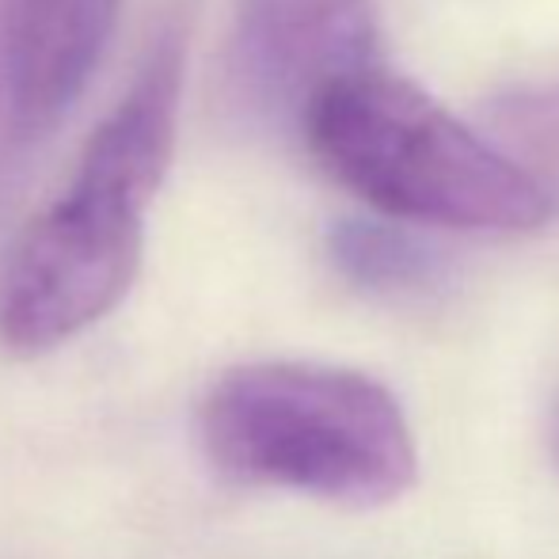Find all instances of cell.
Masks as SVG:
<instances>
[{
    "label": "cell",
    "mask_w": 559,
    "mask_h": 559,
    "mask_svg": "<svg viewBox=\"0 0 559 559\" xmlns=\"http://www.w3.org/2000/svg\"><path fill=\"white\" fill-rule=\"evenodd\" d=\"M297 130L320 168L389 222L537 233L559 214L548 179L381 66L320 88Z\"/></svg>",
    "instance_id": "1"
},
{
    "label": "cell",
    "mask_w": 559,
    "mask_h": 559,
    "mask_svg": "<svg viewBox=\"0 0 559 559\" xmlns=\"http://www.w3.org/2000/svg\"><path fill=\"white\" fill-rule=\"evenodd\" d=\"M206 456L225 479L338 507H381L415 484L419 453L384 384L317 361L225 369L199 407Z\"/></svg>",
    "instance_id": "2"
},
{
    "label": "cell",
    "mask_w": 559,
    "mask_h": 559,
    "mask_svg": "<svg viewBox=\"0 0 559 559\" xmlns=\"http://www.w3.org/2000/svg\"><path fill=\"white\" fill-rule=\"evenodd\" d=\"M168 168L153 141L96 122L69 183L0 251V350L50 354L126 301L145 255L148 202Z\"/></svg>",
    "instance_id": "3"
},
{
    "label": "cell",
    "mask_w": 559,
    "mask_h": 559,
    "mask_svg": "<svg viewBox=\"0 0 559 559\" xmlns=\"http://www.w3.org/2000/svg\"><path fill=\"white\" fill-rule=\"evenodd\" d=\"M381 20L373 0H240L233 66L251 104L301 118L320 88L377 66Z\"/></svg>",
    "instance_id": "4"
},
{
    "label": "cell",
    "mask_w": 559,
    "mask_h": 559,
    "mask_svg": "<svg viewBox=\"0 0 559 559\" xmlns=\"http://www.w3.org/2000/svg\"><path fill=\"white\" fill-rule=\"evenodd\" d=\"M122 0H0V111L12 138L50 133L115 38Z\"/></svg>",
    "instance_id": "5"
},
{
    "label": "cell",
    "mask_w": 559,
    "mask_h": 559,
    "mask_svg": "<svg viewBox=\"0 0 559 559\" xmlns=\"http://www.w3.org/2000/svg\"><path fill=\"white\" fill-rule=\"evenodd\" d=\"M328 251L335 271L369 297L412 301L445 282V259L435 243L407 233L400 222L346 217L328 236Z\"/></svg>",
    "instance_id": "6"
},
{
    "label": "cell",
    "mask_w": 559,
    "mask_h": 559,
    "mask_svg": "<svg viewBox=\"0 0 559 559\" xmlns=\"http://www.w3.org/2000/svg\"><path fill=\"white\" fill-rule=\"evenodd\" d=\"M495 130L514 141L518 164L537 176V168L559 171V81L533 84V88L502 92L491 107Z\"/></svg>",
    "instance_id": "7"
},
{
    "label": "cell",
    "mask_w": 559,
    "mask_h": 559,
    "mask_svg": "<svg viewBox=\"0 0 559 559\" xmlns=\"http://www.w3.org/2000/svg\"><path fill=\"white\" fill-rule=\"evenodd\" d=\"M552 456H556V464H559V419H556V427H552Z\"/></svg>",
    "instance_id": "8"
}]
</instances>
